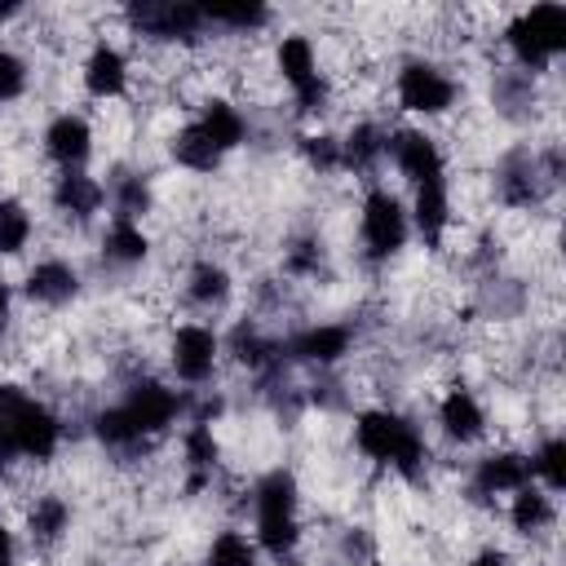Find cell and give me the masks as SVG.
I'll return each instance as SVG.
<instances>
[{
  "label": "cell",
  "instance_id": "15",
  "mask_svg": "<svg viewBox=\"0 0 566 566\" xmlns=\"http://www.w3.org/2000/svg\"><path fill=\"white\" fill-rule=\"evenodd\" d=\"M526 482H535V478H531V455H522V451H486L473 469L478 495H513Z\"/></svg>",
  "mask_w": 566,
  "mask_h": 566
},
{
  "label": "cell",
  "instance_id": "38",
  "mask_svg": "<svg viewBox=\"0 0 566 566\" xmlns=\"http://www.w3.org/2000/svg\"><path fill=\"white\" fill-rule=\"evenodd\" d=\"M9 318H13V287L0 279V332L9 327Z\"/></svg>",
  "mask_w": 566,
  "mask_h": 566
},
{
  "label": "cell",
  "instance_id": "21",
  "mask_svg": "<svg viewBox=\"0 0 566 566\" xmlns=\"http://www.w3.org/2000/svg\"><path fill=\"white\" fill-rule=\"evenodd\" d=\"M411 226L420 230V239L429 243V248H438L442 243V234H447V226H451V190H447V181H433V186H416V199H411Z\"/></svg>",
  "mask_w": 566,
  "mask_h": 566
},
{
  "label": "cell",
  "instance_id": "3",
  "mask_svg": "<svg viewBox=\"0 0 566 566\" xmlns=\"http://www.w3.org/2000/svg\"><path fill=\"white\" fill-rule=\"evenodd\" d=\"M0 424L9 433V447L18 460H31V464H44L57 455L62 447V420L27 389H13V385H0Z\"/></svg>",
  "mask_w": 566,
  "mask_h": 566
},
{
  "label": "cell",
  "instance_id": "10",
  "mask_svg": "<svg viewBox=\"0 0 566 566\" xmlns=\"http://www.w3.org/2000/svg\"><path fill=\"white\" fill-rule=\"evenodd\" d=\"M385 155L394 159V168L411 181V186H433L447 181V159L442 146L424 133V128H394L385 133Z\"/></svg>",
  "mask_w": 566,
  "mask_h": 566
},
{
  "label": "cell",
  "instance_id": "14",
  "mask_svg": "<svg viewBox=\"0 0 566 566\" xmlns=\"http://www.w3.org/2000/svg\"><path fill=\"white\" fill-rule=\"evenodd\" d=\"M22 292H27V301H35V305H66V301L80 292V270H75L71 261H62V256H40V261L27 270Z\"/></svg>",
  "mask_w": 566,
  "mask_h": 566
},
{
  "label": "cell",
  "instance_id": "32",
  "mask_svg": "<svg viewBox=\"0 0 566 566\" xmlns=\"http://www.w3.org/2000/svg\"><path fill=\"white\" fill-rule=\"evenodd\" d=\"M203 18L212 27H230V31L248 35V31H256V27L270 22V9L265 4H203Z\"/></svg>",
  "mask_w": 566,
  "mask_h": 566
},
{
  "label": "cell",
  "instance_id": "1",
  "mask_svg": "<svg viewBox=\"0 0 566 566\" xmlns=\"http://www.w3.org/2000/svg\"><path fill=\"white\" fill-rule=\"evenodd\" d=\"M354 447L371 464H385V469H394L402 478H416L424 469V460H429L424 433L407 416H398L389 407L358 411V420H354Z\"/></svg>",
  "mask_w": 566,
  "mask_h": 566
},
{
  "label": "cell",
  "instance_id": "25",
  "mask_svg": "<svg viewBox=\"0 0 566 566\" xmlns=\"http://www.w3.org/2000/svg\"><path fill=\"white\" fill-rule=\"evenodd\" d=\"M230 292H234V279H230V270H226L221 261H195V265H190V274H186V296H190L195 305L217 310V305L230 301Z\"/></svg>",
  "mask_w": 566,
  "mask_h": 566
},
{
  "label": "cell",
  "instance_id": "26",
  "mask_svg": "<svg viewBox=\"0 0 566 566\" xmlns=\"http://www.w3.org/2000/svg\"><path fill=\"white\" fill-rule=\"evenodd\" d=\"M376 159H385V128L371 124V119H363V124H354V128L340 137V168L367 172Z\"/></svg>",
  "mask_w": 566,
  "mask_h": 566
},
{
  "label": "cell",
  "instance_id": "36",
  "mask_svg": "<svg viewBox=\"0 0 566 566\" xmlns=\"http://www.w3.org/2000/svg\"><path fill=\"white\" fill-rule=\"evenodd\" d=\"M27 80H31V71H27L22 53H13L9 44H0V106L18 102L27 93Z\"/></svg>",
  "mask_w": 566,
  "mask_h": 566
},
{
  "label": "cell",
  "instance_id": "2",
  "mask_svg": "<svg viewBox=\"0 0 566 566\" xmlns=\"http://www.w3.org/2000/svg\"><path fill=\"white\" fill-rule=\"evenodd\" d=\"M296 504H301V491H296V478L287 469H270L256 478V486H252V539L261 553L283 562L296 548V539H301Z\"/></svg>",
  "mask_w": 566,
  "mask_h": 566
},
{
  "label": "cell",
  "instance_id": "8",
  "mask_svg": "<svg viewBox=\"0 0 566 566\" xmlns=\"http://www.w3.org/2000/svg\"><path fill=\"white\" fill-rule=\"evenodd\" d=\"M221 358V336L208 323H177L168 340V367L181 385H208Z\"/></svg>",
  "mask_w": 566,
  "mask_h": 566
},
{
  "label": "cell",
  "instance_id": "40",
  "mask_svg": "<svg viewBox=\"0 0 566 566\" xmlns=\"http://www.w3.org/2000/svg\"><path fill=\"white\" fill-rule=\"evenodd\" d=\"M9 460H18V455H13V447H9V433H4V424H0V469H4Z\"/></svg>",
  "mask_w": 566,
  "mask_h": 566
},
{
  "label": "cell",
  "instance_id": "17",
  "mask_svg": "<svg viewBox=\"0 0 566 566\" xmlns=\"http://www.w3.org/2000/svg\"><path fill=\"white\" fill-rule=\"evenodd\" d=\"M438 424H442V433L451 442H478L486 433V411H482V402H478L473 389L451 385L442 394V402H438Z\"/></svg>",
  "mask_w": 566,
  "mask_h": 566
},
{
  "label": "cell",
  "instance_id": "31",
  "mask_svg": "<svg viewBox=\"0 0 566 566\" xmlns=\"http://www.w3.org/2000/svg\"><path fill=\"white\" fill-rule=\"evenodd\" d=\"M35 234V221L27 212V203L18 199H0V256H18Z\"/></svg>",
  "mask_w": 566,
  "mask_h": 566
},
{
  "label": "cell",
  "instance_id": "34",
  "mask_svg": "<svg viewBox=\"0 0 566 566\" xmlns=\"http://www.w3.org/2000/svg\"><path fill=\"white\" fill-rule=\"evenodd\" d=\"M301 155H305V164H310L318 177L340 172V142H336L332 133H310V137L301 142Z\"/></svg>",
  "mask_w": 566,
  "mask_h": 566
},
{
  "label": "cell",
  "instance_id": "24",
  "mask_svg": "<svg viewBox=\"0 0 566 566\" xmlns=\"http://www.w3.org/2000/svg\"><path fill=\"white\" fill-rule=\"evenodd\" d=\"M27 531H31L35 544H57L71 531V504L62 495H53V491L35 495L27 504Z\"/></svg>",
  "mask_w": 566,
  "mask_h": 566
},
{
  "label": "cell",
  "instance_id": "33",
  "mask_svg": "<svg viewBox=\"0 0 566 566\" xmlns=\"http://www.w3.org/2000/svg\"><path fill=\"white\" fill-rule=\"evenodd\" d=\"M226 345H230V354H234L239 363H248V367H261L270 354H279V345H270L252 323H239V327L230 332V340H226Z\"/></svg>",
  "mask_w": 566,
  "mask_h": 566
},
{
  "label": "cell",
  "instance_id": "7",
  "mask_svg": "<svg viewBox=\"0 0 566 566\" xmlns=\"http://www.w3.org/2000/svg\"><path fill=\"white\" fill-rule=\"evenodd\" d=\"M394 93H398V106H402L407 115H424V119H433V115H447V111L455 106L460 84H455L438 62H429V57H411V62L398 66Z\"/></svg>",
  "mask_w": 566,
  "mask_h": 566
},
{
  "label": "cell",
  "instance_id": "20",
  "mask_svg": "<svg viewBox=\"0 0 566 566\" xmlns=\"http://www.w3.org/2000/svg\"><path fill=\"white\" fill-rule=\"evenodd\" d=\"M217 460H221V442H217L212 424H208V420H190V424L181 429V464H186V473H190L186 486H190V491H203V486L212 482Z\"/></svg>",
  "mask_w": 566,
  "mask_h": 566
},
{
  "label": "cell",
  "instance_id": "23",
  "mask_svg": "<svg viewBox=\"0 0 566 566\" xmlns=\"http://www.w3.org/2000/svg\"><path fill=\"white\" fill-rule=\"evenodd\" d=\"M168 155H172V164H177V168H186V172H217V168H221V159H226V155L208 142V133H203L195 119H186V124L172 133Z\"/></svg>",
  "mask_w": 566,
  "mask_h": 566
},
{
  "label": "cell",
  "instance_id": "27",
  "mask_svg": "<svg viewBox=\"0 0 566 566\" xmlns=\"http://www.w3.org/2000/svg\"><path fill=\"white\" fill-rule=\"evenodd\" d=\"M509 522H513L517 535H535V531H544V526L553 522V495H548L544 486L526 482L522 491L509 495Z\"/></svg>",
  "mask_w": 566,
  "mask_h": 566
},
{
  "label": "cell",
  "instance_id": "35",
  "mask_svg": "<svg viewBox=\"0 0 566 566\" xmlns=\"http://www.w3.org/2000/svg\"><path fill=\"white\" fill-rule=\"evenodd\" d=\"M150 212V186L142 177H124L115 181V212L111 217H128V221H142Z\"/></svg>",
  "mask_w": 566,
  "mask_h": 566
},
{
  "label": "cell",
  "instance_id": "28",
  "mask_svg": "<svg viewBox=\"0 0 566 566\" xmlns=\"http://www.w3.org/2000/svg\"><path fill=\"white\" fill-rule=\"evenodd\" d=\"M208 566H261V548L248 531L226 526L208 539Z\"/></svg>",
  "mask_w": 566,
  "mask_h": 566
},
{
  "label": "cell",
  "instance_id": "37",
  "mask_svg": "<svg viewBox=\"0 0 566 566\" xmlns=\"http://www.w3.org/2000/svg\"><path fill=\"white\" fill-rule=\"evenodd\" d=\"M0 566H18V544H13V531L0 522Z\"/></svg>",
  "mask_w": 566,
  "mask_h": 566
},
{
  "label": "cell",
  "instance_id": "39",
  "mask_svg": "<svg viewBox=\"0 0 566 566\" xmlns=\"http://www.w3.org/2000/svg\"><path fill=\"white\" fill-rule=\"evenodd\" d=\"M469 566H509V557H504L500 548H482V553H478Z\"/></svg>",
  "mask_w": 566,
  "mask_h": 566
},
{
  "label": "cell",
  "instance_id": "6",
  "mask_svg": "<svg viewBox=\"0 0 566 566\" xmlns=\"http://www.w3.org/2000/svg\"><path fill=\"white\" fill-rule=\"evenodd\" d=\"M274 71L292 88V97H296V106L305 115H314V111L327 106V93L332 88H327V80L318 71V49H314L310 35H301V31L279 35V44H274Z\"/></svg>",
  "mask_w": 566,
  "mask_h": 566
},
{
  "label": "cell",
  "instance_id": "22",
  "mask_svg": "<svg viewBox=\"0 0 566 566\" xmlns=\"http://www.w3.org/2000/svg\"><path fill=\"white\" fill-rule=\"evenodd\" d=\"M150 256V234L142 230V221L128 217H111L102 230V261L111 265H142Z\"/></svg>",
  "mask_w": 566,
  "mask_h": 566
},
{
  "label": "cell",
  "instance_id": "16",
  "mask_svg": "<svg viewBox=\"0 0 566 566\" xmlns=\"http://www.w3.org/2000/svg\"><path fill=\"white\" fill-rule=\"evenodd\" d=\"M133 18H137L142 31L155 35V40H195V35H203V27H208L203 4H142Z\"/></svg>",
  "mask_w": 566,
  "mask_h": 566
},
{
  "label": "cell",
  "instance_id": "41",
  "mask_svg": "<svg viewBox=\"0 0 566 566\" xmlns=\"http://www.w3.org/2000/svg\"><path fill=\"white\" fill-rule=\"evenodd\" d=\"M292 566H310V562H292Z\"/></svg>",
  "mask_w": 566,
  "mask_h": 566
},
{
  "label": "cell",
  "instance_id": "29",
  "mask_svg": "<svg viewBox=\"0 0 566 566\" xmlns=\"http://www.w3.org/2000/svg\"><path fill=\"white\" fill-rule=\"evenodd\" d=\"M93 438H97L106 451H133V447L146 442V438L133 429V420L124 416L119 402H111V407H102V411L93 416Z\"/></svg>",
  "mask_w": 566,
  "mask_h": 566
},
{
  "label": "cell",
  "instance_id": "19",
  "mask_svg": "<svg viewBox=\"0 0 566 566\" xmlns=\"http://www.w3.org/2000/svg\"><path fill=\"white\" fill-rule=\"evenodd\" d=\"M195 124L208 133V142H212L221 155H230V150H239V146L248 142V115H243L230 97H208V102L199 106Z\"/></svg>",
  "mask_w": 566,
  "mask_h": 566
},
{
  "label": "cell",
  "instance_id": "30",
  "mask_svg": "<svg viewBox=\"0 0 566 566\" xmlns=\"http://www.w3.org/2000/svg\"><path fill=\"white\" fill-rule=\"evenodd\" d=\"M531 478H539V486L548 491V495H557L562 486H566V442L553 433V438H544L535 451H531Z\"/></svg>",
  "mask_w": 566,
  "mask_h": 566
},
{
  "label": "cell",
  "instance_id": "9",
  "mask_svg": "<svg viewBox=\"0 0 566 566\" xmlns=\"http://www.w3.org/2000/svg\"><path fill=\"white\" fill-rule=\"evenodd\" d=\"M119 407H124V416L133 420V429L142 438H155V433H164V429H172L181 420L186 394H177L164 380H133L128 394L119 398Z\"/></svg>",
  "mask_w": 566,
  "mask_h": 566
},
{
  "label": "cell",
  "instance_id": "18",
  "mask_svg": "<svg viewBox=\"0 0 566 566\" xmlns=\"http://www.w3.org/2000/svg\"><path fill=\"white\" fill-rule=\"evenodd\" d=\"M49 199H53V208H57L62 217H71V221H93V217L102 212V203H106V186L80 168V172H62V177L53 181V195H49Z\"/></svg>",
  "mask_w": 566,
  "mask_h": 566
},
{
  "label": "cell",
  "instance_id": "5",
  "mask_svg": "<svg viewBox=\"0 0 566 566\" xmlns=\"http://www.w3.org/2000/svg\"><path fill=\"white\" fill-rule=\"evenodd\" d=\"M407 234H411V217L402 208L398 195H389L385 186H371L363 195V208H358V239H363V252L371 261H389L407 248Z\"/></svg>",
  "mask_w": 566,
  "mask_h": 566
},
{
  "label": "cell",
  "instance_id": "11",
  "mask_svg": "<svg viewBox=\"0 0 566 566\" xmlns=\"http://www.w3.org/2000/svg\"><path fill=\"white\" fill-rule=\"evenodd\" d=\"M349 345H354V327H345V323H310V327L292 332L279 345V354H287L292 363L332 367V363H340L349 354Z\"/></svg>",
  "mask_w": 566,
  "mask_h": 566
},
{
  "label": "cell",
  "instance_id": "12",
  "mask_svg": "<svg viewBox=\"0 0 566 566\" xmlns=\"http://www.w3.org/2000/svg\"><path fill=\"white\" fill-rule=\"evenodd\" d=\"M44 155L62 168V172H80L93 155V124L80 111H62L44 124Z\"/></svg>",
  "mask_w": 566,
  "mask_h": 566
},
{
  "label": "cell",
  "instance_id": "13",
  "mask_svg": "<svg viewBox=\"0 0 566 566\" xmlns=\"http://www.w3.org/2000/svg\"><path fill=\"white\" fill-rule=\"evenodd\" d=\"M128 75H133V62H128V53H124L119 44H111V40H97V44L88 49L84 66H80L84 93L97 97V102H115V97H124Z\"/></svg>",
  "mask_w": 566,
  "mask_h": 566
},
{
  "label": "cell",
  "instance_id": "4",
  "mask_svg": "<svg viewBox=\"0 0 566 566\" xmlns=\"http://www.w3.org/2000/svg\"><path fill=\"white\" fill-rule=\"evenodd\" d=\"M504 44L513 49L522 71H544L553 57L566 53V9L544 0L522 9L509 27H504Z\"/></svg>",
  "mask_w": 566,
  "mask_h": 566
}]
</instances>
